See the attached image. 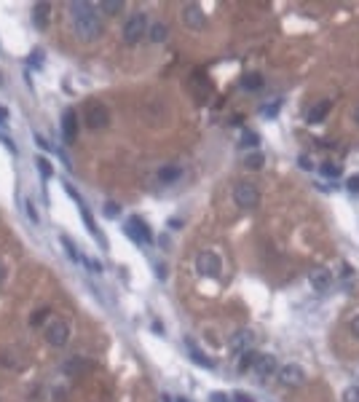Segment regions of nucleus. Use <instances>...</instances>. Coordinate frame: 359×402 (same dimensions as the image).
Here are the masks:
<instances>
[{
    "mask_svg": "<svg viewBox=\"0 0 359 402\" xmlns=\"http://www.w3.org/2000/svg\"><path fill=\"white\" fill-rule=\"evenodd\" d=\"M322 174H325V177H338V174H340V167H338V164H330V161H327V164H322Z\"/></svg>",
    "mask_w": 359,
    "mask_h": 402,
    "instance_id": "23",
    "label": "nucleus"
},
{
    "mask_svg": "<svg viewBox=\"0 0 359 402\" xmlns=\"http://www.w3.org/2000/svg\"><path fill=\"white\" fill-rule=\"evenodd\" d=\"M35 142L40 145V150H54V145L48 142V139H43V137H40V134H35Z\"/></svg>",
    "mask_w": 359,
    "mask_h": 402,
    "instance_id": "31",
    "label": "nucleus"
},
{
    "mask_svg": "<svg viewBox=\"0 0 359 402\" xmlns=\"http://www.w3.org/2000/svg\"><path fill=\"white\" fill-rule=\"evenodd\" d=\"M35 164H38V172L43 174L46 180H48V177H51V174H54V169H51V161H48V158H38V161H35Z\"/></svg>",
    "mask_w": 359,
    "mask_h": 402,
    "instance_id": "22",
    "label": "nucleus"
},
{
    "mask_svg": "<svg viewBox=\"0 0 359 402\" xmlns=\"http://www.w3.org/2000/svg\"><path fill=\"white\" fill-rule=\"evenodd\" d=\"M5 271H8V266H5V263H0V282H3V276H5Z\"/></svg>",
    "mask_w": 359,
    "mask_h": 402,
    "instance_id": "39",
    "label": "nucleus"
},
{
    "mask_svg": "<svg viewBox=\"0 0 359 402\" xmlns=\"http://www.w3.org/2000/svg\"><path fill=\"white\" fill-rule=\"evenodd\" d=\"M263 161H265L263 156L255 153V156H249V158H247V167H249V169H260V167H263Z\"/></svg>",
    "mask_w": 359,
    "mask_h": 402,
    "instance_id": "26",
    "label": "nucleus"
},
{
    "mask_svg": "<svg viewBox=\"0 0 359 402\" xmlns=\"http://www.w3.org/2000/svg\"><path fill=\"white\" fill-rule=\"evenodd\" d=\"M70 11V22H72V33L81 40H94L102 35V14L97 5L83 3V0H75V3L67 5Z\"/></svg>",
    "mask_w": 359,
    "mask_h": 402,
    "instance_id": "1",
    "label": "nucleus"
},
{
    "mask_svg": "<svg viewBox=\"0 0 359 402\" xmlns=\"http://www.w3.org/2000/svg\"><path fill=\"white\" fill-rule=\"evenodd\" d=\"M343 402H359V386H351V389H346V394H343Z\"/></svg>",
    "mask_w": 359,
    "mask_h": 402,
    "instance_id": "27",
    "label": "nucleus"
},
{
    "mask_svg": "<svg viewBox=\"0 0 359 402\" xmlns=\"http://www.w3.org/2000/svg\"><path fill=\"white\" fill-rule=\"evenodd\" d=\"M126 234H129V239H134L137 244H150V241H153L150 228L139 220V217H131V220L126 223Z\"/></svg>",
    "mask_w": 359,
    "mask_h": 402,
    "instance_id": "8",
    "label": "nucleus"
},
{
    "mask_svg": "<svg viewBox=\"0 0 359 402\" xmlns=\"http://www.w3.org/2000/svg\"><path fill=\"white\" fill-rule=\"evenodd\" d=\"M351 121H354V124L359 126V105L354 107V110H351Z\"/></svg>",
    "mask_w": 359,
    "mask_h": 402,
    "instance_id": "38",
    "label": "nucleus"
},
{
    "mask_svg": "<svg viewBox=\"0 0 359 402\" xmlns=\"http://www.w3.org/2000/svg\"><path fill=\"white\" fill-rule=\"evenodd\" d=\"M332 284V271H327V268H319V271L311 273V287L314 290H327Z\"/></svg>",
    "mask_w": 359,
    "mask_h": 402,
    "instance_id": "14",
    "label": "nucleus"
},
{
    "mask_svg": "<svg viewBox=\"0 0 359 402\" xmlns=\"http://www.w3.org/2000/svg\"><path fill=\"white\" fill-rule=\"evenodd\" d=\"M86 266H89L94 273H102V263H99V260H91V258H86Z\"/></svg>",
    "mask_w": 359,
    "mask_h": 402,
    "instance_id": "33",
    "label": "nucleus"
},
{
    "mask_svg": "<svg viewBox=\"0 0 359 402\" xmlns=\"http://www.w3.org/2000/svg\"><path fill=\"white\" fill-rule=\"evenodd\" d=\"M349 330H351V335H354V338H359V314L349 322Z\"/></svg>",
    "mask_w": 359,
    "mask_h": 402,
    "instance_id": "32",
    "label": "nucleus"
},
{
    "mask_svg": "<svg viewBox=\"0 0 359 402\" xmlns=\"http://www.w3.org/2000/svg\"><path fill=\"white\" fill-rule=\"evenodd\" d=\"M233 400H236V402H255L252 397H249V394H236Z\"/></svg>",
    "mask_w": 359,
    "mask_h": 402,
    "instance_id": "36",
    "label": "nucleus"
},
{
    "mask_svg": "<svg viewBox=\"0 0 359 402\" xmlns=\"http://www.w3.org/2000/svg\"><path fill=\"white\" fill-rule=\"evenodd\" d=\"M241 86H244L247 91H258L260 86H263V78H260L258 72H247V75L241 78Z\"/></svg>",
    "mask_w": 359,
    "mask_h": 402,
    "instance_id": "18",
    "label": "nucleus"
},
{
    "mask_svg": "<svg viewBox=\"0 0 359 402\" xmlns=\"http://www.w3.org/2000/svg\"><path fill=\"white\" fill-rule=\"evenodd\" d=\"M145 30H148V16L145 14H131L129 22L124 24V43L134 46L137 40L145 38Z\"/></svg>",
    "mask_w": 359,
    "mask_h": 402,
    "instance_id": "3",
    "label": "nucleus"
},
{
    "mask_svg": "<svg viewBox=\"0 0 359 402\" xmlns=\"http://www.w3.org/2000/svg\"><path fill=\"white\" fill-rule=\"evenodd\" d=\"M177 402H188V400H182V397H180V400H177Z\"/></svg>",
    "mask_w": 359,
    "mask_h": 402,
    "instance_id": "41",
    "label": "nucleus"
},
{
    "mask_svg": "<svg viewBox=\"0 0 359 402\" xmlns=\"http://www.w3.org/2000/svg\"><path fill=\"white\" fill-rule=\"evenodd\" d=\"M209 402H228V394H223V392H215V394H209Z\"/></svg>",
    "mask_w": 359,
    "mask_h": 402,
    "instance_id": "34",
    "label": "nucleus"
},
{
    "mask_svg": "<svg viewBox=\"0 0 359 402\" xmlns=\"http://www.w3.org/2000/svg\"><path fill=\"white\" fill-rule=\"evenodd\" d=\"M97 8H99V14L115 16V14H121V11H124V3H121V0H102Z\"/></svg>",
    "mask_w": 359,
    "mask_h": 402,
    "instance_id": "17",
    "label": "nucleus"
},
{
    "mask_svg": "<svg viewBox=\"0 0 359 402\" xmlns=\"http://www.w3.org/2000/svg\"><path fill=\"white\" fill-rule=\"evenodd\" d=\"M121 206L118 204H105V217H118Z\"/></svg>",
    "mask_w": 359,
    "mask_h": 402,
    "instance_id": "29",
    "label": "nucleus"
},
{
    "mask_svg": "<svg viewBox=\"0 0 359 402\" xmlns=\"http://www.w3.org/2000/svg\"><path fill=\"white\" fill-rule=\"evenodd\" d=\"M48 14H51V5H48V3H35L33 5V19H35V27H38V30H46Z\"/></svg>",
    "mask_w": 359,
    "mask_h": 402,
    "instance_id": "15",
    "label": "nucleus"
},
{
    "mask_svg": "<svg viewBox=\"0 0 359 402\" xmlns=\"http://www.w3.org/2000/svg\"><path fill=\"white\" fill-rule=\"evenodd\" d=\"M3 145H5V148H8V150H11V153H16V145H14V142H11V139H8V137H3Z\"/></svg>",
    "mask_w": 359,
    "mask_h": 402,
    "instance_id": "37",
    "label": "nucleus"
},
{
    "mask_svg": "<svg viewBox=\"0 0 359 402\" xmlns=\"http://www.w3.org/2000/svg\"><path fill=\"white\" fill-rule=\"evenodd\" d=\"M110 124V110L102 102H91L86 107V126L89 129H105Z\"/></svg>",
    "mask_w": 359,
    "mask_h": 402,
    "instance_id": "5",
    "label": "nucleus"
},
{
    "mask_svg": "<svg viewBox=\"0 0 359 402\" xmlns=\"http://www.w3.org/2000/svg\"><path fill=\"white\" fill-rule=\"evenodd\" d=\"M255 351H249V354H244L241 357V362H239V370H252V365H255Z\"/></svg>",
    "mask_w": 359,
    "mask_h": 402,
    "instance_id": "24",
    "label": "nucleus"
},
{
    "mask_svg": "<svg viewBox=\"0 0 359 402\" xmlns=\"http://www.w3.org/2000/svg\"><path fill=\"white\" fill-rule=\"evenodd\" d=\"M5 118H8V113H5L3 107H0V124H5Z\"/></svg>",
    "mask_w": 359,
    "mask_h": 402,
    "instance_id": "40",
    "label": "nucleus"
},
{
    "mask_svg": "<svg viewBox=\"0 0 359 402\" xmlns=\"http://www.w3.org/2000/svg\"><path fill=\"white\" fill-rule=\"evenodd\" d=\"M349 191H354V193H359V174H354V177L349 180Z\"/></svg>",
    "mask_w": 359,
    "mask_h": 402,
    "instance_id": "35",
    "label": "nucleus"
},
{
    "mask_svg": "<svg viewBox=\"0 0 359 402\" xmlns=\"http://www.w3.org/2000/svg\"><path fill=\"white\" fill-rule=\"evenodd\" d=\"M78 206H81V217H83V223H86L89 234L94 236L97 241H99V247H107V239H105V236H102V231L97 228V223L91 220V215H89V209H86V206H83V201H81V204H78Z\"/></svg>",
    "mask_w": 359,
    "mask_h": 402,
    "instance_id": "12",
    "label": "nucleus"
},
{
    "mask_svg": "<svg viewBox=\"0 0 359 402\" xmlns=\"http://www.w3.org/2000/svg\"><path fill=\"white\" fill-rule=\"evenodd\" d=\"M59 241H62V247H65V252H67V258H70V260H81V252L75 249V244H72L70 236H62Z\"/></svg>",
    "mask_w": 359,
    "mask_h": 402,
    "instance_id": "21",
    "label": "nucleus"
},
{
    "mask_svg": "<svg viewBox=\"0 0 359 402\" xmlns=\"http://www.w3.org/2000/svg\"><path fill=\"white\" fill-rule=\"evenodd\" d=\"M196 266H198V273H204V276H220V268H223L220 258L215 252H198Z\"/></svg>",
    "mask_w": 359,
    "mask_h": 402,
    "instance_id": "7",
    "label": "nucleus"
},
{
    "mask_svg": "<svg viewBox=\"0 0 359 402\" xmlns=\"http://www.w3.org/2000/svg\"><path fill=\"white\" fill-rule=\"evenodd\" d=\"M188 351H191V357H193V362L196 365H204V368H212V359L204 354V351H198L196 346L191 343V340H188Z\"/></svg>",
    "mask_w": 359,
    "mask_h": 402,
    "instance_id": "19",
    "label": "nucleus"
},
{
    "mask_svg": "<svg viewBox=\"0 0 359 402\" xmlns=\"http://www.w3.org/2000/svg\"><path fill=\"white\" fill-rule=\"evenodd\" d=\"M24 212H27V217H30V220H33V223H38V212H35V206L30 204V201H27V204H24Z\"/></svg>",
    "mask_w": 359,
    "mask_h": 402,
    "instance_id": "30",
    "label": "nucleus"
},
{
    "mask_svg": "<svg viewBox=\"0 0 359 402\" xmlns=\"http://www.w3.org/2000/svg\"><path fill=\"white\" fill-rule=\"evenodd\" d=\"M166 35H169V30H166V24H163V22L153 24V30H150V40H153V43H163Z\"/></svg>",
    "mask_w": 359,
    "mask_h": 402,
    "instance_id": "20",
    "label": "nucleus"
},
{
    "mask_svg": "<svg viewBox=\"0 0 359 402\" xmlns=\"http://www.w3.org/2000/svg\"><path fill=\"white\" fill-rule=\"evenodd\" d=\"M48 316V308H40V311H35L33 314V327H38V325H43V319Z\"/></svg>",
    "mask_w": 359,
    "mask_h": 402,
    "instance_id": "28",
    "label": "nucleus"
},
{
    "mask_svg": "<svg viewBox=\"0 0 359 402\" xmlns=\"http://www.w3.org/2000/svg\"><path fill=\"white\" fill-rule=\"evenodd\" d=\"M180 174H182V169L177 164H169V167L158 169V182H174V180H180Z\"/></svg>",
    "mask_w": 359,
    "mask_h": 402,
    "instance_id": "16",
    "label": "nucleus"
},
{
    "mask_svg": "<svg viewBox=\"0 0 359 402\" xmlns=\"http://www.w3.org/2000/svg\"><path fill=\"white\" fill-rule=\"evenodd\" d=\"M279 381H282L284 386H303L306 373H303V368H297V365H287V368L279 370Z\"/></svg>",
    "mask_w": 359,
    "mask_h": 402,
    "instance_id": "9",
    "label": "nucleus"
},
{
    "mask_svg": "<svg viewBox=\"0 0 359 402\" xmlns=\"http://www.w3.org/2000/svg\"><path fill=\"white\" fill-rule=\"evenodd\" d=\"M241 142H244L247 148H255V145L260 142V137H258V134H255V132H244V137H241Z\"/></svg>",
    "mask_w": 359,
    "mask_h": 402,
    "instance_id": "25",
    "label": "nucleus"
},
{
    "mask_svg": "<svg viewBox=\"0 0 359 402\" xmlns=\"http://www.w3.org/2000/svg\"><path fill=\"white\" fill-rule=\"evenodd\" d=\"M62 137H65V142H67V145H72V142H75V137H78V118H75V113H72V110L62 113Z\"/></svg>",
    "mask_w": 359,
    "mask_h": 402,
    "instance_id": "10",
    "label": "nucleus"
},
{
    "mask_svg": "<svg viewBox=\"0 0 359 402\" xmlns=\"http://www.w3.org/2000/svg\"><path fill=\"white\" fill-rule=\"evenodd\" d=\"M327 113H330V102L322 100V102H316L314 107H308L306 121H308V124H319V121H325V115H327Z\"/></svg>",
    "mask_w": 359,
    "mask_h": 402,
    "instance_id": "13",
    "label": "nucleus"
},
{
    "mask_svg": "<svg viewBox=\"0 0 359 402\" xmlns=\"http://www.w3.org/2000/svg\"><path fill=\"white\" fill-rule=\"evenodd\" d=\"M182 22H185L191 30H204L206 27V16H204L201 5H196V3L182 5Z\"/></svg>",
    "mask_w": 359,
    "mask_h": 402,
    "instance_id": "6",
    "label": "nucleus"
},
{
    "mask_svg": "<svg viewBox=\"0 0 359 402\" xmlns=\"http://www.w3.org/2000/svg\"><path fill=\"white\" fill-rule=\"evenodd\" d=\"M252 370H255V375H258V378H268L271 373H276V359L268 357V354H258V357H255Z\"/></svg>",
    "mask_w": 359,
    "mask_h": 402,
    "instance_id": "11",
    "label": "nucleus"
},
{
    "mask_svg": "<svg viewBox=\"0 0 359 402\" xmlns=\"http://www.w3.org/2000/svg\"><path fill=\"white\" fill-rule=\"evenodd\" d=\"M46 340L48 346H54V349H62V346H67L70 340V325L62 319H51L46 327Z\"/></svg>",
    "mask_w": 359,
    "mask_h": 402,
    "instance_id": "4",
    "label": "nucleus"
},
{
    "mask_svg": "<svg viewBox=\"0 0 359 402\" xmlns=\"http://www.w3.org/2000/svg\"><path fill=\"white\" fill-rule=\"evenodd\" d=\"M233 201H236L239 209H255V206L260 204V193L252 182H239V185L233 188Z\"/></svg>",
    "mask_w": 359,
    "mask_h": 402,
    "instance_id": "2",
    "label": "nucleus"
}]
</instances>
